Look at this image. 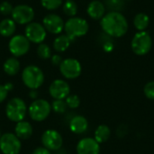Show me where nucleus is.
Listing matches in <instances>:
<instances>
[{
	"label": "nucleus",
	"mask_w": 154,
	"mask_h": 154,
	"mask_svg": "<svg viewBox=\"0 0 154 154\" xmlns=\"http://www.w3.org/2000/svg\"><path fill=\"white\" fill-rule=\"evenodd\" d=\"M104 32L110 37H122L128 31V22L120 12H109L106 14L100 22Z\"/></svg>",
	"instance_id": "nucleus-1"
},
{
	"label": "nucleus",
	"mask_w": 154,
	"mask_h": 154,
	"mask_svg": "<svg viewBox=\"0 0 154 154\" xmlns=\"http://www.w3.org/2000/svg\"><path fill=\"white\" fill-rule=\"evenodd\" d=\"M23 84L30 89H38L44 82V74L42 70L34 65L25 67L22 73Z\"/></svg>",
	"instance_id": "nucleus-2"
},
{
	"label": "nucleus",
	"mask_w": 154,
	"mask_h": 154,
	"mask_svg": "<svg viewBox=\"0 0 154 154\" xmlns=\"http://www.w3.org/2000/svg\"><path fill=\"white\" fill-rule=\"evenodd\" d=\"M64 30L66 35L71 41H74L76 38L82 37L87 34L88 31V23L83 18L71 17L65 23Z\"/></svg>",
	"instance_id": "nucleus-3"
},
{
	"label": "nucleus",
	"mask_w": 154,
	"mask_h": 154,
	"mask_svg": "<svg viewBox=\"0 0 154 154\" xmlns=\"http://www.w3.org/2000/svg\"><path fill=\"white\" fill-rule=\"evenodd\" d=\"M27 113V106L25 102L19 98L14 97L6 105L5 107V115L7 118L13 122L18 123L23 121Z\"/></svg>",
	"instance_id": "nucleus-4"
},
{
	"label": "nucleus",
	"mask_w": 154,
	"mask_h": 154,
	"mask_svg": "<svg viewBox=\"0 0 154 154\" xmlns=\"http://www.w3.org/2000/svg\"><path fill=\"white\" fill-rule=\"evenodd\" d=\"M152 46V40L150 34L143 31L138 32L133 38L131 42V47L133 51L139 56H143L147 54Z\"/></svg>",
	"instance_id": "nucleus-5"
},
{
	"label": "nucleus",
	"mask_w": 154,
	"mask_h": 154,
	"mask_svg": "<svg viewBox=\"0 0 154 154\" xmlns=\"http://www.w3.org/2000/svg\"><path fill=\"white\" fill-rule=\"evenodd\" d=\"M51 106L45 99H36L29 106V116L36 122L44 121L51 114Z\"/></svg>",
	"instance_id": "nucleus-6"
},
{
	"label": "nucleus",
	"mask_w": 154,
	"mask_h": 154,
	"mask_svg": "<svg viewBox=\"0 0 154 154\" xmlns=\"http://www.w3.org/2000/svg\"><path fill=\"white\" fill-rule=\"evenodd\" d=\"M22 149L20 139L12 133H6L0 137V151L3 154H19Z\"/></svg>",
	"instance_id": "nucleus-7"
},
{
	"label": "nucleus",
	"mask_w": 154,
	"mask_h": 154,
	"mask_svg": "<svg viewBox=\"0 0 154 154\" xmlns=\"http://www.w3.org/2000/svg\"><path fill=\"white\" fill-rule=\"evenodd\" d=\"M61 75L68 79H74L79 77L82 71L81 64L76 59L69 58L62 60L60 65Z\"/></svg>",
	"instance_id": "nucleus-8"
},
{
	"label": "nucleus",
	"mask_w": 154,
	"mask_h": 154,
	"mask_svg": "<svg viewBox=\"0 0 154 154\" xmlns=\"http://www.w3.org/2000/svg\"><path fill=\"white\" fill-rule=\"evenodd\" d=\"M8 48L14 57H21L29 51L30 42L24 35H15L10 40Z\"/></svg>",
	"instance_id": "nucleus-9"
},
{
	"label": "nucleus",
	"mask_w": 154,
	"mask_h": 154,
	"mask_svg": "<svg viewBox=\"0 0 154 154\" xmlns=\"http://www.w3.org/2000/svg\"><path fill=\"white\" fill-rule=\"evenodd\" d=\"M11 15L15 23L19 24H26L32 23L33 20L34 11L27 5H18L14 7Z\"/></svg>",
	"instance_id": "nucleus-10"
},
{
	"label": "nucleus",
	"mask_w": 154,
	"mask_h": 154,
	"mask_svg": "<svg viewBox=\"0 0 154 154\" xmlns=\"http://www.w3.org/2000/svg\"><path fill=\"white\" fill-rule=\"evenodd\" d=\"M42 143L49 151H57L60 149L63 144V139L60 134L52 129L46 130L42 135Z\"/></svg>",
	"instance_id": "nucleus-11"
},
{
	"label": "nucleus",
	"mask_w": 154,
	"mask_h": 154,
	"mask_svg": "<svg viewBox=\"0 0 154 154\" xmlns=\"http://www.w3.org/2000/svg\"><path fill=\"white\" fill-rule=\"evenodd\" d=\"M25 37L30 42L42 43L46 38V30L42 24L32 22L25 27Z\"/></svg>",
	"instance_id": "nucleus-12"
},
{
	"label": "nucleus",
	"mask_w": 154,
	"mask_h": 154,
	"mask_svg": "<svg viewBox=\"0 0 154 154\" xmlns=\"http://www.w3.org/2000/svg\"><path fill=\"white\" fill-rule=\"evenodd\" d=\"M64 21L55 14H49L43 18V26L46 31L53 34H59L64 30Z\"/></svg>",
	"instance_id": "nucleus-13"
},
{
	"label": "nucleus",
	"mask_w": 154,
	"mask_h": 154,
	"mask_svg": "<svg viewBox=\"0 0 154 154\" xmlns=\"http://www.w3.org/2000/svg\"><path fill=\"white\" fill-rule=\"evenodd\" d=\"M69 92V85L63 79H55L49 88V93L54 99H65Z\"/></svg>",
	"instance_id": "nucleus-14"
},
{
	"label": "nucleus",
	"mask_w": 154,
	"mask_h": 154,
	"mask_svg": "<svg viewBox=\"0 0 154 154\" xmlns=\"http://www.w3.org/2000/svg\"><path fill=\"white\" fill-rule=\"evenodd\" d=\"M99 143L94 138H83L77 144L78 154H99Z\"/></svg>",
	"instance_id": "nucleus-15"
},
{
	"label": "nucleus",
	"mask_w": 154,
	"mask_h": 154,
	"mask_svg": "<svg viewBox=\"0 0 154 154\" xmlns=\"http://www.w3.org/2000/svg\"><path fill=\"white\" fill-rule=\"evenodd\" d=\"M87 12L90 18L94 20H100L106 14V6L101 1L93 0L88 4Z\"/></svg>",
	"instance_id": "nucleus-16"
},
{
	"label": "nucleus",
	"mask_w": 154,
	"mask_h": 154,
	"mask_svg": "<svg viewBox=\"0 0 154 154\" xmlns=\"http://www.w3.org/2000/svg\"><path fill=\"white\" fill-rule=\"evenodd\" d=\"M88 127V120L82 116H74L69 123V129L72 133L76 134H84Z\"/></svg>",
	"instance_id": "nucleus-17"
},
{
	"label": "nucleus",
	"mask_w": 154,
	"mask_h": 154,
	"mask_svg": "<svg viewBox=\"0 0 154 154\" xmlns=\"http://www.w3.org/2000/svg\"><path fill=\"white\" fill-rule=\"evenodd\" d=\"M14 134L20 140H26L29 139L32 134V126L29 122L21 121L18 122L14 128Z\"/></svg>",
	"instance_id": "nucleus-18"
},
{
	"label": "nucleus",
	"mask_w": 154,
	"mask_h": 154,
	"mask_svg": "<svg viewBox=\"0 0 154 154\" xmlns=\"http://www.w3.org/2000/svg\"><path fill=\"white\" fill-rule=\"evenodd\" d=\"M16 29L15 22L13 19L5 18L0 23V34L4 37L12 36Z\"/></svg>",
	"instance_id": "nucleus-19"
},
{
	"label": "nucleus",
	"mask_w": 154,
	"mask_h": 154,
	"mask_svg": "<svg viewBox=\"0 0 154 154\" xmlns=\"http://www.w3.org/2000/svg\"><path fill=\"white\" fill-rule=\"evenodd\" d=\"M20 70V62L15 57L7 59L4 63V71L9 76L16 75Z\"/></svg>",
	"instance_id": "nucleus-20"
},
{
	"label": "nucleus",
	"mask_w": 154,
	"mask_h": 154,
	"mask_svg": "<svg viewBox=\"0 0 154 154\" xmlns=\"http://www.w3.org/2000/svg\"><path fill=\"white\" fill-rule=\"evenodd\" d=\"M111 136V130L110 128L106 125H99L96 131H95V140L98 143H106L109 140Z\"/></svg>",
	"instance_id": "nucleus-21"
},
{
	"label": "nucleus",
	"mask_w": 154,
	"mask_h": 154,
	"mask_svg": "<svg viewBox=\"0 0 154 154\" xmlns=\"http://www.w3.org/2000/svg\"><path fill=\"white\" fill-rule=\"evenodd\" d=\"M149 23H150V18L144 13H139L134 18V25L139 32L145 31Z\"/></svg>",
	"instance_id": "nucleus-22"
},
{
	"label": "nucleus",
	"mask_w": 154,
	"mask_h": 154,
	"mask_svg": "<svg viewBox=\"0 0 154 154\" xmlns=\"http://www.w3.org/2000/svg\"><path fill=\"white\" fill-rule=\"evenodd\" d=\"M72 41L65 34L58 36L54 42H53V48L58 52H63L65 51L70 45V42Z\"/></svg>",
	"instance_id": "nucleus-23"
},
{
	"label": "nucleus",
	"mask_w": 154,
	"mask_h": 154,
	"mask_svg": "<svg viewBox=\"0 0 154 154\" xmlns=\"http://www.w3.org/2000/svg\"><path fill=\"white\" fill-rule=\"evenodd\" d=\"M63 12L71 17H74L78 13V5L73 0H67L63 5Z\"/></svg>",
	"instance_id": "nucleus-24"
},
{
	"label": "nucleus",
	"mask_w": 154,
	"mask_h": 154,
	"mask_svg": "<svg viewBox=\"0 0 154 154\" xmlns=\"http://www.w3.org/2000/svg\"><path fill=\"white\" fill-rule=\"evenodd\" d=\"M104 5L110 12H120L124 6V0H106Z\"/></svg>",
	"instance_id": "nucleus-25"
},
{
	"label": "nucleus",
	"mask_w": 154,
	"mask_h": 154,
	"mask_svg": "<svg viewBox=\"0 0 154 154\" xmlns=\"http://www.w3.org/2000/svg\"><path fill=\"white\" fill-rule=\"evenodd\" d=\"M37 54L41 59L48 60L51 57V48L45 43H40L38 48H37Z\"/></svg>",
	"instance_id": "nucleus-26"
},
{
	"label": "nucleus",
	"mask_w": 154,
	"mask_h": 154,
	"mask_svg": "<svg viewBox=\"0 0 154 154\" xmlns=\"http://www.w3.org/2000/svg\"><path fill=\"white\" fill-rule=\"evenodd\" d=\"M67 104L64 101V99H54V101L51 104V108L55 113L58 114H63L67 110Z\"/></svg>",
	"instance_id": "nucleus-27"
},
{
	"label": "nucleus",
	"mask_w": 154,
	"mask_h": 154,
	"mask_svg": "<svg viewBox=\"0 0 154 154\" xmlns=\"http://www.w3.org/2000/svg\"><path fill=\"white\" fill-rule=\"evenodd\" d=\"M42 5L47 10L58 9L62 5V0H41Z\"/></svg>",
	"instance_id": "nucleus-28"
},
{
	"label": "nucleus",
	"mask_w": 154,
	"mask_h": 154,
	"mask_svg": "<svg viewBox=\"0 0 154 154\" xmlns=\"http://www.w3.org/2000/svg\"><path fill=\"white\" fill-rule=\"evenodd\" d=\"M65 102L67 104V106L71 109L78 108L80 105V99L77 95H69L65 98Z\"/></svg>",
	"instance_id": "nucleus-29"
},
{
	"label": "nucleus",
	"mask_w": 154,
	"mask_h": 154,
	"mask_svg": "<svg viewBox=\"0 0 154 154\" xmlns=\"http://www.w3.org/2000/svg\"><path fill=\"white\" fill-rule=\"evenodd\" d=\"M143 92L147 98L154 100V81H150L144 86Z\"/></svg>",
	"instance_id": "nucleus-30"
},
{
	"label": "nucleus",
	"mask_w": 154,
	"mask_h": 154,
	"mask_svg": "<svg viewBox=\"0 0 154 154\" xmlns=\"http://www.w3.org/2000/svg\"><path fill=\"white\" fill-rule=\"evenodd\" d=\"M13 9H14L13 5L7 1H4L0 4V13L4 15L11 14L13 12Z\"/></svg>",
	"instance_id": "nucleus-31"
},
{
	"label": "nucleus",
	"mask_w": 154,
	"mask_h": 154,
	"mask_svg": "<svg viewBox=\"0 0 154 154\" xmlns=\"http://www.w3.org/2000/svg\"><path fill=\"white\" fill-rule=\"evenodd\" d=\"M7 94H8V91L5 89L4 85H0V103L4 102L5 100Z\"/></svg>",
	"instance_id": "nucleus-32"
},
{
	"label": "nucleus",
	"mask_w": 154,
	"mask_h": 154,
	"mask_svg": "<svg viewBox=\"0 0 154 154\" xmlns=\"http://www.w3.org/2000/svg\"><path fill=\"white\" fill-rule=\"evenodd\" d=\"M62 60H63L61 59V57H60V55L55 54V55H53V56L51 57V62H52V64L55 65V66H60V63L62 62Z\"/></svg>",
	"instance_id": "nucleus-33"
},
{
	"label": "nucleus",
	"mask_w": 154,
	"mask_h": 154,
	"mask_svg": "<svg viewBox=\"0 0 154 154\" xmlns=\"http://www.w3.org/2000/svg\"><path fill=\"white\" fill-rule=\"evenodd\" d=\"M32 154H51V152L44 147H38L32 152Z\"/></svg>",
	"instance_id": "nucleus-34"
},
{
	"label": "nucleus",
	"mask_w": 154,
	"mask_h": 154,
	"mask_svg": "<svg viewBox=\"0 0 154 154\" xmlns=\"http://www.w3.org/2000/svg\"><path fill=\"white\" fill-rule=\"evenodd\" d=\"M4 87H5V89L9 92L10 90H12V89H13L14 85H13L12 83H9V82H8V83H5V84L4 85Z\"/></svg>",
	"instance_id": "nucleus-35"
},
{
	"label": "nucleus",
	"mask_w": 154,
	"mask_h": 154,
	"mask_svg": "<svg viewBox=\"0 0 154 154\" xmlns=\"http://www.w3.org/2000/svg\"><path fill=\"white\" fill-rule=\"evenodd\" d=\"M37 96H38V92L36 91V89H32V90L30 92V97H31L32 98H36Z\"/></svg>",
	"instance_id": "nucleus-36"
},
{
	"label": "nucleus",
	"mask_w": 154,
	"mask_h": 154,
	"mask_svg": "<svg viewBox=\"0 0 154 154\" xmlns=\"http://www.w3.org/2000/svg\"><path fill=\"white\" fill-rule=\"evenodd\" d=\"M0 137H1V131H0Z\"/></svg>",
	"instance_id": "nucleus-37"
},
{
	"label": "nucleus",
	"mask_w": 154,
	"mask_h": 154,
	"mask_svg": "<svg viewBox=\"0 0 154 154\" xmlns=\"http://www.w3.org/2000/svg\"><path fill=\"white\" fill-rule=\"evenodd\" d=\"M126 1H131V0H126Z\"/></svg>",
	"instance_id": "nucleus-38"
}]
</instances>
